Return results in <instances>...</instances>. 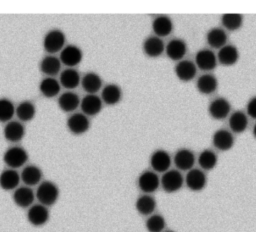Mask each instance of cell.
<instances>
[{
  "label": "cell",
  "instance_id": "5",
  "mask_svg": "<svg viewBox=\"0 0 256 232\" xmlns=\"http://www.w3.org/2000/svg\"><path fill=\"white\" fill-rule=\"evenodd\" d=\"M83 58L82 50L73 44L65 45L64 48L60 51V61L67 68H74L77 66Z\"/></svg>",
  "mask_w": 256,
  "mask_h": 232
},
{
  "label": "cell",
  "instance_id": "21",
  "mask_svg": "<svg viewBox=\"0 0 256 232\" xmlns=\"http://www.w3.org/2000/svg\"><path fill=\"white\" fill-rule=\"evenodd\" d=\"M4 137L7 141L16 143L22 140L25 135V127L19 121H9L3 129Z\"/></svg>",
  "mask_w": 256,
  "mask_h": 232
},
{
  "label": "cell",
  "instance_id": "28",
  "mask_svg": "<svg viewBox=\"0 0 256 232\" xmlns=\"http://www.w3.org/2000/svg\"><path fill=\"white\" fill-rule=\"evenodd\" d=\"M60 89V82L55 77H44L39 84V91L46 98H53L57 96Z\"/></svg>",
  "mask_w": 256,
  "mask_h": 232
},
{
  "label": "cell",
  "instance_id": "14",
  "mask_svg": "<svg viewBox=\"0 0 256 232\" xmlns=\"http://www.w3.org/2000/svg\"><path fill=\"white\" fill-rule=\"evenodd\" d=\"M195 160L196 159L194 153L187 148L179 149L173 157V162L175 166L177 167L178 170L181 171L191 170L195 164Z\"/></svg>",
  "mask_w": 256,
  "mask_h": 232
},
{
  "label": "cell",
  "instance_id": "42",
  "mask_svg": "<svg viewBox=\"0 0 256 232\" xmlns=\"http://www.w3.org/2000/svg\"><path fill=\"white\" fill-rule=\"evenodd\" d=\"M164 232H174V231H164Z\"/></svg>",
  "mask_w": 256,
  "mask_h": 232
},
{
  "label": "cell",
  "instance_id": "15",
  "mask_svg": "<svg viewBox=\"0 0 256 232\" xmlns=\"http://www.w3.org/2000/svg\"><path fill=\"white\" fill-rule=\"evenodd\" d=\"M12 198L15 205H17L18 207L29 208L30 206H32L34 202L35 193L31 187L21 186V187H17L14 190Z\"/></svg>",
  "mask_w": 256,
  "mask_h": 232
},
{
  "label": "cell",
  "instance_id": "1",
  "mask_svg": "<svg viewBox=\"0 0 256 232\" xmlns=\"http://www.w3.org/2000/svg\"><path fill=\"white\" fill-rule=\"evenodd\" d=\"M59 188L52 181H42L36 190L35 197L40 204L48 207L55 204L59 198Z\"/></svg>",
  "mask_w": 256,
  "mask_h": 232
},
{
  "label": "cell",
  "instance_id": "32",
  "mask_svg": "<svg viewBox=\"0 0 256 232\" xmlns=\"http://www.w3.org/2000/svg\"><path fill=\"white\" fill-rule=\"evenodd\" d=\"M218 80L212 74H203L196 81V88L201 94L209 95L216 91Z\"/></svg>",
  "mask_w": 256,
  "mask_h": 232
},
{
  "label": "cell",
  "instance_id": "38",
  "mask_svg": "<svg viewBox=\"0 0 256 232\" xmlns=\"http://www.w3.org/2000/svg\"><path fill=\"white\" fill-rule=\"evenodd\" d=\"M145 227L148 232H163L166 227V220L160 214H152L147 218Z\"/></svg>",
  "mask_w": 256,
  "mask_h": 232
},
{
  "label": "cell",
  "instance_id": "34",
  "mask_svg": "<svg viewBox=\"0 0 256 232\" xmlns=\"http://www.w3.org/2000/svg\"><path fill=\"white\" fill-rule=\"evenodd\" d=\"M230 130L234 133H242L247 129L248 118L247 114L241 110L233 112L228 120Z\"/></svg>",
  "mask_w": 256,
  "mask_h": 232
},
{
  "label": "cell",
  "instance_id": "12",
  "mask_svg": "<svg viewBox=\"0 0 256 232\" xmlns=\"http://www.w3.org/2000/svg\"><path fill=\"white\" fill-rule=\"evenodd\" d=\"M103 102L101 97L97 96L96 94H87L84 96L80 101V108L82 113L88 116H95L100 113L102 109Z\"/></svg>",
  "mask_w": 256,
  "mask_h": 232
},
{
  "label": "cell",
  "instance_id": "8",
  "mask_svg": "<svg viewBox=\"0 0 256 232\" xmlns=\"http://www.w3.org/2000/svg\"><path fill=\"white\" fill-rule=\"evenodd\" d=\"M49 210L42 204H34L29 207L27 212V219L29 223L35 227L45 225L49 220Z\"/></svg>",
  "mask_w": 256,
  "mask_h": 232
},
{
  "label": "cell",
  "instance_id": "30",
  "mask_svg": "<svg viewBox=\"0 0 256 232\" xmlns=\"http://www.w3.org/2000/svg\"><path fill=\"white\" fill-rule=\"evenodd\" d=\"M122 98V90L121 88L114 83L107 84L103 87L101 92V100L107 105H115Z\"/></svg>",
  "mask_w": 256,
  "mask_h": 232
},
{
  "label": "cell",
  "instance_id": "9",
  "mask_svg": "<svg viewBox=\"0 0 256 232\" xmlns=\"http://www.w3.org/2000/svg\"><path fill=\"white\" fill-rule=\"evenodd\" d=\"M171 163L172 159L170 154L163 149L155 150L150 156V165L154 172L165 173L170 169Z\"/></svg>",
  "mask_w": 256,
  "mask_h": 232
},
{
  "label": "cell",
  "instance_id": "35",
  "mask_svg": "<svg viewBox=\"0 0 256 232\" xmlns=\"http://www.w3.org/2000/svg\"><path fill=\"white\" fill-rule=\"evenodd\" d=\"M35 114H36L35 105L29 100H24L20 102L15 108V115L22 122L31 121L34 118Z\"/></svg>",
  "mask_w": 256,
  "mask_h": 232
},
{
  "label": "cell",
  "instance_id": "25",
  "mask_svg": "<svg viewBox=\"0 0 256 232\" xmlns=\"http://www.w3.org/2000/svg\"><path fill=\"white\" fill-rule=\"evenodd\" d=\"M79 96L72 91H66L62 93L58 98V106L64 112H73L80 106Z\"/></svg>",
  "mask_w": 256,
  "mask_h": 232
},
{
  "label": "cell",
  "instance_id": "23",
  "mask_svg": "<svg viewBox=\"0 0 256 232\" xmlns=\"http://www.w3.org/2000/svg\"><path fill=\"white\" fill-rule=\"evenodd\" d=\"M217 61L224 66H232L239 59V51L238 49L231 44H226L222 48L219 49L217 54Z\"/></svg>",
  "mask_w": 256,
  "mask_h": 232
},
{
  "label": "cell",
  "instance_id": "27",
  "mask_svg": "<svg viewBox=\"0 0 256 232\" xmlns=\"http://www.w3.org/2000/svg\"><path fill=\"white\" fill-rule=\"evenodd\" d=\"M59 82L61 86L68 89L69 91L78 87L81 82V77L75 68H66L61 71Z\"/></svg>",
  "mask_w": 256,
  "mask_h": 232
},
{
  "label": "cell",
  "instance_id": "6",
  "mask_svg": "<svg viewBox=\"0 0 256 232\" xmlns=\"http://www.w3.org/2000/svg\"><path fill=\"white\" fill-rule=\"evenodd\" d=\"M137 184L139 189L144 194H151L158 189L160 185V179L156 172L146 170L139 175Z\"/></svg>",
  "mask_w": 256,
  "mask_h": 232
},
{
  "label": "cell",
  "instance_id": "41",
  "mask_svg": "<svg viewBox=\"0 0 256 232\" xmlns=\"http://www.w3.org/2000/svg\"><path fill=\"white\" fill-rule=\"evenodd\" d=\"M252 133H253V136L256 138V124L254 125V127H253V131H252Z\"/></svg>",
  "mask_w": 256,
  "mask_h": 232
},
{
  "label": "cell",
  "instance_id": "17",
  "mask_svg": "<svg viewBox=\"0 0 256 232\" xmlns=\"http://www.w3.org/2000/svg\"><path fill=\"white\" fill-rule=\"evenodd\" d=\"M165 52L168 58H170L173 61L179 62L183 60L184 56L186 55V52H187L186 42L179 38L172 39L165 46Z\"/></svg>",
  "mask_w": 256,
  "mask_h": 232
},
{
  "label": "cell",
  "instance_id": "20",
  "mask_svg": "<svg viewBox=\"0 0 256 232\" xmlns=\"http://www.w3.org/2000/svg\"><path fill=\"white\" fill-rule=\"evenodd\" d=\"M143 52L151 58H156L162 55L165 51V45L161 38L157 36H149L143 42Z\"/></svg>",
  "mask_w": 256,
  "mask_h": 232
},
{
  "label": "cell",
  "instance_id": "11",
  "mask_svg": "<svg viewBox=\"0 0 256 232\" xmlns=\"http://www.w3.org/2000/svg\"><path fill=\"white\" fill-rule=\"evenodd\" d=\"M184 182L191 191L198 192L206 187L207 177L202 170L192 168L191 170L188 171Z\"/></svg>",
  "mask_w": 256,
  "mask_h": 232
},
{
  "label": "cell",
  "instance_id": "19",
  "mask_svg": "<svg viewBox=\"0 0 256 232\" xmlns=\"http://www.w3.org/2000/svg\"><path fill=\"white\" fill-rule=\"evenodd\" d=\"M42 177H43L42 170L34 164L25 166L20 174L21 180L24 182L25 186H28V187L39 185L42 182L41 181Z\"/></svg>",
  "mask_w": 256,
  "mask_h": 232
},
{
  "label": "cell",
  "instance_id": "31",
  "mask_svg": "<svg viewBox=\"0 0 256 232\" xmlns=\"http://www.w3.org/2000/svg\"><path fill=\"white\" fill-rule=\"evenodd\" d=\"M206 41L212 48L220 49L227 43V34L220 27L211 28L206 34Z\"/></svg>",
  "mask_w": 256,
  "mask_h": 232
},
{
  "label": "cell",
  "instance_id": "4",
  "mask_svg": "<svg viewBox=\"0 0 256 232\" xmlns=\"http://www.w3.org/2000/svg\"><path fill=\"white\" fill-rule=\"evenodd\" d=\"M184 178L179 170H171L169 169L165 173H163L160 179V185L163 190L167 193H174L180 190L183 186Z\"/></svg>",
  "mask_w": 256,
  "mask_h": 232
},
{
  "label": "cell",
  "instance_id": "3",
  "mask_svg": "<svg viewBox=\"0 0 256 232\" xmlns=\"http://www.w3.org/2000/svg\"><path fill=\"white\" fill-rule=\"evenodd\" d=\"M3 161L9 168L17 169L27 163L28 153L20 146H12L4 152Z\"/></svg>",
  "mask_w": 256,
  "mask_h": 232
},
{
  "label": "cell",
  "instance_id": "37",
  "mask_svg": "<svg viewBox=\"0 0 256 232\" xmlns=\"http://www.w3.org/2000/svg\"><path fill=\"white\" fill-rule=\"evenodd\" d=\"M223 27L229 31L238 30L243 24V16L239 13H225L221 16Z\"/></svg>",
  "mask_w": 256,
  "mask_h": 232
},
{
  "label": "cell",
  "instance_id": "29",
  "mask_svg": "<svg viewBox=\"0 0 256 232\" xmlns=\"http://www.w3.org/2000/svg\"><path fill=\"white\" fill-rule=\"evenodd\" d=\"M80 84L87 94H96L102 87V79L97 73L88 72L81 78Z\"/></svg>",
  "mask_w": 256,
  "mask_h": 232
},
{
  "label": "cell",
  "instance_id": "13",
  "mask_svg": "<svg viewBox=\"0 0 256 232\" xmlns=\"http://www.w3.org/2000/svg\"><path fill=\"white\" fill-rule=\"evenodd\" d=\"M217 57L209 49H201L195 55V65L203 71H211L217 66Z\"/></svg>",
  "mask_w": 256,
  "mask_h": 232
},
{
  "label": "cell",
  "instance_id": "26",
  "mask_svg": "<svg viewBox=\"0 0 256 232\" xmlns=\"http://www.w3.org/2000/svg\"><path fill=\"white\" fill-rule=\"evenodd\" d=\"M152 30L155 36L161 38L168 36L173 30V22L166 15L156 17L152 22Z\"/></svg>",
  "mask_w": 256,
  "mask_h": 232
},
{
  "label": "cell",
  "instance_id": "2",
  "mask_svg": "<svg viewBox=\"0 0 256 232\" xmlns=\"http://www.w3.org/2000/svg\"><path fill=\"white\" fill-rule=\"evenodd\" d=\"M65 42L66 37L63 31L60 29H51L43 38V47L47 53L53 55L64 48Z\"/></svg>",
  "mask_w": 256,
  "mask_h": 232
},
{
  "label": "cell",
  "instance_id": "39",
  "mask_svg": "<svg viewBox=\"0 0 256 232\" xmlns=\"http://www.w3.org/2000/svg\"><path fill=\"white\" fill-rule=\"evenodd\" d=\"M15 106L7 98H0V122H9L15 115Z\"/></svg>",
  "mask_w": 256,
  "mask_h": 232
},
{
  "label": "cell",
  "instance_id": "24",
  "mask_svg": "<svg viewBox=\"0 0 256 232\" xmlns=\"http://www.w3.org/2000/svg\"><path fill=\"white\" fill-rule=\"evenodd\" d=\"M20 174L15 169H5L0 173V187L5 190H15L20 183Z\"/></svg>",
  "mask_w": 256,
  "mask_h": 232
},
{
  "label": "cell",
  "instance_id": "18",
  "mask_svg": "<svg viewBox=\"0 0 256 232\" xmlns=\"http://www.w3.org/2000/svg\"><path fill=\"white\" fill-rule=\"evenodd\" d=\"M175 75L183 82L191 81L195 78L197 67L194 62L190 60H181L175 66Z\"/></svg>",
  "mask_w": 256,
  "mask_h": 232
},
{
  "label": "cell",
  "instance_id": "36",
  "mask_svg": "<svg viewBox=\"0 0 256 232\" xmlns=\"http://www.w3.org/2000/svg\"><path fill=\"white\" fill-rule=\"evenodd\" d=\"M197 161L201 169L205 171H209L215 168V166L217 165L218 158L214 151L210 149H205L198 155Z\"/></svg>",
  "mask_w": 256,
  "mask_h": 232
},
{
  "label": "cell",
  "instance_id": "7",
  "mask_svg": "<svg viewBox=\"0 0 256 232\" xmlns=\"http://www.w3.org/2000/svg\"><path fill=\"white\" fill-rule=\"evenodd\" d=\"M67 128L74 135H81L90 128V121L83 113H73L67 119Z\"/></svg>",
  "mask_w": 256,
  "mask_h": 232
},
{
  "label": "cell",
  "instance_id": "10",
  "mask_svg": "<svg viewBox=\"0 0 256 232\" xmlns=\"http://www.w3.org/2000/svg\"><path fill=\"white\" fill-rule=\"evenodd\" d=\"M231 110V105L229 101L223 97H219L210 102L208 106L209 115L215 120L225 119Z\"/></svg>",
  "mask_w": 256,
  "mask_h": 232
},
{
  "label": "cell",
  "instance_id": "33",
  "mask_svg": "<svg viewBox=\"0 0 256 232\" xmlns=\"http://www.w3.org/2000/svg\"><path fill=\"white\" fill-rule=\"evenodd\" d=\"M135 208L139 214L150 216L156 209V201L150 194H143L137 198Z\"/></svg>",
  "mask_w": 256,
  "mask_h": 232
},
{
  "label": "cell",
  "instance_id": "16",
  "mask_svg": "<svg viewBox=\"0 0 256 232\" xmlns=\"http://www.w3.org/2000/svg\"><path fill=\"white\" fill-rule=\"evenodd\" d=\"M212 143L213 146L218 150L228 151L234 145V136L229 130L218 129L212 136Z\"/></svg>",
  "mask_w": 256,
  "mask_h": 232
},
{
  "label": "cell",
  "instance_id": "22",
  "mask_svg": "<svg viewBox=\"0 0 256 232\" xmlns=\"http://www.w3.org/2000/svg\"><path fill=\"white\" fill-rule=\"evenodd\" d=\"M61 65L62 63L58 57L49 54L42 58L39 67L46 77H54L60 72Z\"/></svg>",
  "mask_w": 256,
  "mask_h": 232
},
{
  "label": "cell",
  "instance_id": "40",
  "mask_svg": "<svg viewBox=\"0 0 256 232\" xmlns=\"http://www.w3.org/2000/svg\"><path fill=\"white\" fill-rule=\"evenodd\" d=\"M246 111H247V115L256 119V96L252 97L246 106Z\"/></svg>",
  "mask_w": 256,
  "mask_h": 232
}]
</instances>
